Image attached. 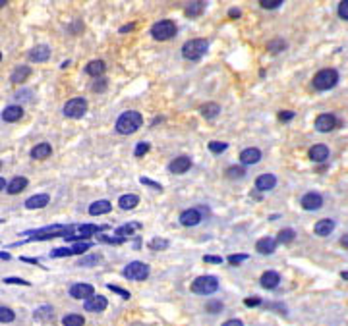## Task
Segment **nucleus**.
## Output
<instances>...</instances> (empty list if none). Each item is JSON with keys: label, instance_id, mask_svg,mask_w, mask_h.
Wrapping results in <instances>:
<instances>
[{"label": "nucleus", "instance_id": "864d4df0", "mask_svg": "<svg viewBox=\"0 0 348 326\" xmlns=\"http://www.w3.org/2000/svg\"><path fill=\"white\" fill-rule=\"evenodd\" d=\"M279 118L282 120V122H290V120L294 118V112H292V110H282V112L279 114Z\"/></svg>", "mask_w": 348, "mask_h": 326}, {"label": "nucleus", "instance_id": "a211bd4d", "mask_svg": "<svg viewBox=\"0 0 348 326\" xmlns=\"http://www.w3.org/2000/svg\"><path fill=\"white\" fill-rule=\"evenodd\" d=\"M277 243L279 241L273 240V238H261L255 243V251L261 253V255H271V253H275V249H277Z\"/></svg>", "mask_w": 348, "mask_h": 326}, {"label": "nucleus", "instance_id": "bb28decb", "mask_svg": "<svg viewBox=\"0 0 348 326\" xmlns=\"http://www.w3.org/2000/svg\"><path fill=\"white\" fill-rule=\"evenodd\" d=\"M105 70H106V64L103 60H91L85 66V74H89V76L93 77H99L105 74Z\"/></svg>", "mask_w": 348, "mask_h": 326}, {"label": "nucleus", "instance_id": "de8ad7c7", "mask_svg": "<svg viewBox=\"0 0 348 326\" xmlns=\"http://www.w3.org/2000/svg\"><path fill=\"white\" fill-rule=\"evenodd\" d=\"M99 260V255H91V257H85V259H79L77 267H89V265H95Z\"/></svg>", "mask_w": 348, "mask_h": 326}, {"label": "nucleus", "instance_id": "49530a36", "mask_svg": "<svg viewBox=\"0 0 348 326\" xmlns=\"http://www.w3.org/2000/svg\"><path fill=\"white\" fill-rule=\"evenodd\" d=\"M139 183H143V185H149V187H153L157 191H163V185L161 183L153 182V180H149V178H139Z\"/></svg>", "mask_w": 348, "mask_h": 326}, {"label": "nucleus", "instance_id": "f03ea898", "mask_svg": "<svg viewBox=\"0 0 348 326\" xmlns=\"http://www.w3.org/2000/svg\"><path fill=\"white\" fill-rule=\"evenodd\" d=\"M311 83L317 91H329L338 83V72L333 70V68H325V70H321L313 76Z\"/></svg>", "mask_w": 348, "mask_h": 326}, {"label": "nucleus", "instance_id": "f8f14e48", "mask_svg": "<svg viewBox=\"0 0 348 326\" xmlns=\"http://www.w3.org/2000/svg\"><path fill=\"white\" fill-rule=\"evenodd\" d=\"M106 305H108V301H106V298H103V296H93V298H89L83 303V307H85V311H89V313H101V311H105Z\"/></svg>", "mask_w": 348, "mask_h": 326}, {"label": "nucleus", "instance_id": "8fccbe9b", "mask_svg": "<svg viewBox=\"0 0 348 326\" xmlns=\"http://www.w3.org/2000/svg\"><path fill=\"white\" fill-rule=\"evenodd\" d=\"M338 16L348 21V0H342V2L338 4Z\"/></svg>", "mask_w": 348, "mask_h": 326}, {"label": "nucleus", "instance_id": "37998d69", "mask_svg": "<svg viewBox=\"0 0 348 326\" xmlns=\"http://www.w3.org/2000/svg\"><path fill=\"white\" fill-rule=\"evenodd\" d=\"M259 4H261V8H265V10H275L282 4V0H259Z\"/></svg>", "mask_w": 348, "mask_h": 326}, {"label": "nucleus", "instance_id": "2eb2a0df", "mask_svg": "<svg viewBox=\"0 0 348 326\" xmlns=\"http://www.w3.org/2000/svg\"><path fill=\"white\" fill-rule=\"evenodd\" d=\"M261 160V151L255 149V147H250V149H244L240 153V162L246 164V166H251V164H257Z\"/></svg>", "mask_w": 348, "mask_h": 326}, {"label": "nucleus", "instance_id": "412c9836", "mask_svg": "<svg viewBox=\"0 0 348 326\" xmlns=\"http://www.w3.org/2000/svg\"><path fill=\"white\" fill-rule=\"evenodd\" d=\"M48 203H50V197H48L47 193H39V195L29 197L27 201H25V207H27L29 211H33V209H43V207H47Z\"/></svg>", "mask_w": 348, "mask_h": 326}, {"label": "nucleus", "instance_id": "9b49d317", "mask_svg": "<svg viewBox=\"0 0 348 326\" xmlns=\"http://www.w3.org/2000/svg\"><path fill=\"white\" fill-rule=\"evenodd\" d=\"M201 222V212L199 209H188L180 214V224L186 226V228H192V226H197Z\"/></svg>", "mask_w": 348, "mask_h": 326}, {"label": "nucleus", "instance_id": "9d476101", "mask_svg": "<svg viewBox=\"0 0 348 326\" xmlns=\"http://www.w3.org/2000/svg\"><path fill=\"white\" fill-rule=\"evenodd\" d=\"M337 127V118L333 114H319L317 120H315V129L321 132V134H327V132H333Z\"/></svg>", "mask_w": 348, "mask_h": 326}, {"label": "nucleus", "instance_id": "c85d7f7f", "mask_svg": "<svg viewBox=\"0 0 348 326\" xmlns=\"http://www.w3.org/2000/svg\"><path fill=\"white\" fill-rule=\"evenodd\" d=\"M27 187V180L23 178V176H18V178H14L12 182L8 183V187H6V191L10 193V195H16V193L23 191Z\"/></svg>", "mask_w": 348, "mask_h": 326}, {"label": "nucleus", "instance_id": "a18cd8bd", "mask_svg": "<svg viewBox=\"0 0 348 326\" xmlns=\"http://www.w3.org/2000/svg\"><path fill=\"white\" fill-rule=\"evenodd\" d=\"M97 240L103 241V243H124V238H110V236H105V234H101V236H97Z\"/></svg>", "mask_w": 348, "mask_h": 326}, {"label": "nucleus", "instance_id": "69168bd1", "mask_svg": "<svg viewBox=\"0 0 348 326\" xmlns=\"http://www.w3.org/2000/svg\"><path fill=\"white\" fill-rule=\"evenodd\" d=\"M340 278L348 280V270H342V272H340Z\"/></svg>", "mask_w": 348, "mask_h": 326}, {"label": "nucleus", "instance_id": "13d9d810", "mask_svg": "<svg viewBox=\"0 0 348 326\" xmlns=\"http://www.w3.org/2000/svg\"><path fill=\"white\" fill-rule=\"evenodd\" d=\"M240 14H242V12L238 8H230V10H228V18H240Z\"/></svg>", "mask_w": 348, "mask_h": 326}, {"label": "nucleus", "instance_id": "4be33fe9", "mask_svg": "<svg viewBox=\"0 0 348 326\" xmlns=\"http://www.w3.org/2000/svg\"><path fill=\"white\" fill-rule=\"evenodd\" d=\"M308 154L313 162H325L329 158V149L325 145H313Z\"/></svg>", "mask_w": 348, "mask_h": 326}, {"label": "nucleus", "instance_id": "6e6552de", "mask_svg": "<svg viewBox=\"0 0 348 326\" xmlns=\"http://www.w3.org/2000/svg\"><path fill=\"white\" fill-rule=\"evenodd\" d=\"M300 205L304 211H319L323 207V197L315 191H309L300 199Z\"/></svg>", "mask_w": 348, "mask_h": 326}, {"label": "nucleus", "instance_id": "0e129e2a", "mask_svg": "<svg viewBox=\"0 0 348 326\" xmlns=\"http://www.w3.org/2000/svg\"><path fill=\"white\" fill-rule=\"evenodd\" d=\"M0 259H2V260H8L10 259V253H4V251H2V253H0Z\"/></svg>", "mask_w": 348, "mask_h": 326}, {"label": "nucleus", "instance_id": "052dcab7", "mask_svg": "<svg viewBox=\"0 0 348 326\" xmlns=\"http://www.w3.org/2000/svg\"><path fill=\"white\" fill-rule=\"evenodd\" d=\"M340 245H342L344 249H348V234H346V236H342V238H340Z\"/></svg>", "mask_w": 348, "mask_h": 326}, {"label": "nucleus", "instance_id": "72a5a7b5", "mask_svg": "<svg viewBox=\"0 0 348 326\" xmlns=\"http://www.w3.org/2000/svg\"><path fill=\"white\" fill-rule=\"evenodd\" d=\"M294 238H296V232L292 230V228H284V230L279 232L277 241L279 243H290V241H294Z\"/></svg>", "mask_w": 348, "mask_h": 326}, {"label": "nucleus", "instance_id": "f257e3e1", "mask_svg": "<svg viewBox=\"0 0 348 326\" xmlns=\"http://www.w3.org/2000/svg\"><path fill=\"white\" fill-rule=\"evenodd\" d=\"M141 124H143V116H141V112H137V110H128V112H124V114L116 120V132L122 135L135 134V132L141 127Z\"/></svg>", "mask_w": 348, "mask_h": 326}, {"label": "nucleus", "instance_id": "c9c22d12", "mask_svg": "<svg viewBox=\"0 0 348 326\" xmlns=\"http://www.w3.org/2000/svg\"><path fill=\"white\" fill-rule=\"evenodd\" d=\"M170 243H168V240H163V238H155V240L149 241V249L153 251H163L166 249Z\"/></svg>", "mask_w": 348, "mask_h": 326}, {"label": "nucleus", "instance_id": "680f3d73", "mask_svg": "<svg viewBox=\"0 0 348 326\" xmlns=\"http://www.w3.org/2000/svg\"><path fill=\"white\" fill-rule=\"evenodd\" d=\"M134 29V23H130V25H124V27H120V33H126V31H132Z\"/></svg>", "mask_w": 348, "mask_h": 326}, {"label": "nucleus", "instance_id": "3c124183", "mask_svg": "<svg viewBox=\"0 0 348 326\" xmlns=\"http://www.w3.org/2000/svg\"><path fill=\"white\" fill-rule=\"evenodd\" d=\"M248 259V255H230V257H228V263H230V265H234V267H236V265H240L242 260H246Z\"/></svg>", "mask_w": 348, "mask_h": 326}, {"label": "nucleus", "instance_id": "5701e85b", "mask_svg": "<svg viewBox=\"0 0 348 326\" xmlns=\"http://www.w3.org/2000/svg\"><path fill=\"white\" fill-rule=\"evenodd\" d=\"M335 230V220H331V218H323V220H317L315 222V226H313V232L321 236V238H325L329 236L331 232Z\"/></svg>", "mask_w": 348, "mask_h": 326}, {"label": "nucleus", "instance_id": "7c9ffc66", "mask_svg": "<svg viewBox=\"0 0 348 326\" xmlns=\"http://www.w3.org/2000/svg\"><path fill=\"white\" fill-rule=\"evenodd\" d=\"M52 307L50 305H43V307H39L35 313H33V318L35 320H41V322H47V320H50L52 318Z\"/></svg>", "mask_w": 348, "mask_h": 326}, {"label": "nucleus", "instance_id": "0eeeda50", "mask_svg": "<svg viewBox=\"0 0 348 326\" xmlns=\"http://www.w3.org/2000/svg\"><path fill=\"white\" fill-rule=\"evenodd\" d=\"M87 112V101L81 99V96H76V99H70L66 105H64V116L66 118H81V116Z\"/></svg>", "mask_w": 348, "mask_h": 326}, {"label": "nucleus", "instance_id": "a878e982", "mask_svg": "<svg viewBox=\"0 0 348 326\" xmlns=\"http://www.w3.org/2000/svg\"><path fill=\"white\" fill-rule=\"evenodd\" d=\"M29 76H31V68L18 66L12 74H10V81H12V83H23Z\"/></svg>", "mask_w": 348, "mask_h": 326}, {"label": "nucleus", "instance_id": "393cba45", "mask_svg": "<svg viewBox=\"0 0 348 326\" xmlns=\"http://www.w3.org/2000/svg\"><path fill=\"white\" fill-rule=\"evenodd\" d=\"M139 205V197L134 195V193H128V195H122L120 199H118V207L122 209V211H132Z\"/></svg>", "mask_w": 348, "mask_h": 326}, {"label": "nucleus", "instance_id": "423d86ee", "mask_svg": "<svg viewBox=\"0 0 348 326\" xmlns=\"http://www.w3.org/2000/svg\"><path fill=\"white\" fill-rule=\"evenodd\" d=\"M122 274H124V278L139 282V280H145L149 276V265H145L141 260H132V263L126 265V269L122 270Z\"/></svg>", "mask_w": 348, "mask_h": 326}, {"label": "nucleus", "instance_id": "5fc2aeb1", "mask_svg": "<svg viewBox=\"0 0 348 326\" xmlns=\"http://www.w3.org/2000/svg\"><path fill=\"white\" fill-rule=\"evenodd\" d=\"M2 282H4V284H21V286H29V282H25V280H21V278H4Z\"/></svg>", "mask_w": 348, "mask_h": 326}, {"label": "nucleus", "instance_id": "603ef678", "mask_svg": "<svg viewBox=\"0 0 348 326\" xmlns=\"http://www.w3.org/2000/svg\"><path fill=\"white\" fill-rule=\"evenodd\" d=\"M244 305H246V307H257V305H261V299L259 298H248V299H244Z\"/></svg>", "mask_w": 348, "mask_h": 326}, {"label": "nucleus", "instance_id": "ea45409f", "mask_svg": "<svg viewBox=\"0 0 348 326\" xmlns=\"http://www.w3.org/2000/svg\"><path fill=\"white\" fill-rule=\"evenodd\" d=\"M70 255H74V251L68 249V247H58V249L50 251V257H54V259H60V257H70Z\"/></svg>", "mask_w": 348, "mask_h": 326}, {"label": "nucleus", "instance_id": "4c0bfd02", "mask_svg": "<svg viewBox=\"0 0 348 326\" xmlns=\"http://www.w3.org/2000/svg\"><path fill=\"white\" fill-rule=\"evenodd\" d=\"M207 147H209V151H211V153H215V154H221V153H224V151L228 149V145L222 143V141H211V143L207 145Z\"/></svg>", "mask_w": 348, "mask_h": 326}, {"label": "nucleus", "instance_id": "f704fd0d", "mask_svg": "<svg viewBox=\"0 0 348 326\" xmlns=\"http://www.w3.org/2000/svg\"><path fill=\"white\" fill-rule=\"evenodd\" d=\"M284 48H286V43H284L282 39H275V41H269V43H267V50L275 52V54H277V52H282Z\"/></svg>", "mask_w": 348, "mask_h": 326}, {"label": "nucleus", "instance_id": "ddd939ff", "mask_svg": "<svg viewBox=\"0 0 348 326\" xmlns=\"http://www.w3.org/2000/svg\"><path fill=\"white\" fill-rule=\"evenodd\" d=\"M192 168V158L190 156H178L168 164V170L172 174H184Z\"/></svg>", "mask_w": 348, "mask_h": 326}, {"label": "nucleus", "instance_id": "6ab92c4d", "mask_svg": "<svg viewBox=\"0 0 348 326\" xmlns=\"http://www.w3.org/2000/svg\"><path fill=\"white\" fill-rule=\"evenodd\" d=\"M21 116H23V108L19 105H10L2 110V120L4 122H18Z\"/></svg>", "mask_w": 348, "mask_h": 326}, {"label": "nucleus", "instance_id": "473e14b6", "mask_svg": "<svg viewBox=\"0 0 348 326\" xmlns=\"http://www.w3.org/2000/svg\"><path fill=\"white\" fill-rule=\"evenodd\" d=\"M62 324L64 326H83L85 324V318L81 315H66L62 318Z\"/></svg>", "mask_w": 348, "mask_h": 326}, {"label": "nucleus", "instance_id": "20e7f679", "mask_svg": "<svg viewBox=\"0 0 348 326\" xmlns=\"http://www.w3.org/2000/svg\"><path fill=\"white\" fill-rule=\"evenodd\" d=\"M217 289H219V280H217V276H211V274L199 276V278H195L192 282V291L197 294V296H211Z\"/></svg>", "mask_w": 348, "mask_h": 326}, {"label": "nucleus", "instance_id": "1a4fd4ad", "mask_svg": "<svg viewBox=\"0 0 348 326\" xmlns=\"http://www.w3.org/2000/svg\"><path fill=\"white\" fill-rule=\"evenodd\" d=\"M95 296V288L91 286V284H74L72 288H70V298H74V299H89V298H93Z\"/></svg>", "mask_w": 348, "mask_h": 326}, {"label": "nucleus", "instance_id": "a19ab883", "mask_svg": "<svg viewBox=\"0 0 348 326\" xmlns=\"http://www.w3.org/2000/svg\"><path fill=\"white\" fill-rule=\"evenodd\" d=\"M89 249H91V243H89V241H81V243H76V245L72 247L74 255H83V253Z\"/></svg>", "mask_w": 348, "mask_h": 326}, {"label": "nucleus", "instance_id": "2f4dec72", "mask_svg": "<svg viewBox=\"0 0 348 326\" xmlns=\"http://www.w3.org/2000/svg\"><path fill=\"white\" fill-rule=\"evenodd\" d=\"M203 10H205V2H201V0L190 2V6L186 8V16H188V18H197Z\"/></svg>", "mask_w": 348, "mask_h": 326}, {"label": "nucleus", "instance_id": "c03bdc74", "mask_svg": "<svg viewBox=\"0 0 348 326\" xmlns=\"http://www.w3.org/2000/svg\"><path fill=\"white\" fill-rule=\"evenodd\" d=\"M149 153V143H145V141H141V143H137V147H135L134 154L137 156V158H141L143 154Z\"/></svg>", "mask_w": 348, "mask_h": 326}, {"label": "nucleus", "instance_id": "b1692460", "mask_svg": "<svg viewBox=\"0 0 348 326\" xmlns=\"http://www.w3.org/2000/svg\"><path fill=\"white\" fill-rule=\"evenodd\" d=\"M50 154H52V147H50V143H39L31 149V158H35V160L48 158Z\"/></svg>", "mask_w": 348, "mask_h": 326}, {"label": "nucleus", "instance_id": "09e8293b", "mask_svg": "<svg viewBox=\"0 0 348 326\" xmlns=\"http://www.w3.org/2000/svg\"><path fill=\"white\" fill-rule=\"evenodd\" d=\"M106 288L110 289V291H114V294H118V296H122L124 299H130V298H132V296H130V291H126V289L118 288V286H112V284H108Z\"/></svg>", "mask_w": 348, "mask_h": 326}, {"label": "nucleus", "instance_id": "58836bf2", "mask_svg": "<svg viewBox=\"0 0 348 326\" xmlns=\"http://www.w3.org/2000/svg\"><path fill=\"white\" fill-rule=\"evenodd\" d=\"M244 168H240V166H230L228 170H226V176L230 178V180H240V178H244Z\"/></svg>", "mask_w": 348, "mask_h": 326}, {"label": "nucleus", "instance_id": "79ce46f5", "mask_svg": "<svg viewBox=\"0 0 348 326\" xmlns=\"http://www.w3.org/2000/svg\"><path fill=\"white\" fill-rule=\"evenodd\" d=\"M205 311H207V313H213V315H215V313H221L222 303L221 301H209V303L205 305Z\"/></svg>", "mask_w": 348, "mask_h": 326}, {"label": "nucleus", "instance_id": "6e6d98bb", "mask_svg": "<svg viewBox=\"0 0 348 326\" xmlns=\"http://www.w3.org/2000/svg\"><path fill=\"white\" fill-rule=\"evenodd\" d=\"M203 260H205V263H211V265H221L222 257H213V255H205V257H203Z\"/></svg>", "mask_w": 348, "mask_h": 326}, {"label": "nucleus", "instance_id": "7ed1b4c3", "mask_svg": "<svg viewBox=\"0 0 348 326\" xmlns=\"http://www.w3.org/2000/svg\"><path fill=\"white\" fill-rule=\"evenodd\" d=\"M207 48H209V43L205 41V39H192V41H188V43H184L182 47V56L186 60H199V58L205 56V52H207Z\"/></svg>", "mask_w": 348, "mask_h": 326}, {"label": "nucleus", "instance_id": "dca6fc26", "mask_svg": "<svg viewBox=\"0 0 348 326\" xmlns=\"http://www.w3.org/2000/svg\"><path fill=\"white\" fill-rule=\"evenodd\" d=\"M275 185H277V178L273 174H261L255 180V189H259V191H271Z\"/></svg>", "mask_w": 348, "mask_h": 326}, {"label": "nucleus", "instance_id": "cd10ccee", "mask_svg": "<svg viewBox=\"0 0 348 326\" xmlns=\"http://www.w3.org/2000/svg\"><path fill=\"white\" fill-rule=\"evenodd\" d=\"M199 112L205 120H213V118H217V116L221 114V106L217 105V103H207V105H203L199 108Z\"/></svg>", "mask_w": 348, "mask_h": 326}, {"label": "nucleus", "instance_id": "4d7b16f0", "mask_svg": "<svg viewBox=\"0 0 348 326\" xmlns=\"http://www.w3.org/2000/svg\"><path fill=\"white\" fill-rule=\"evenodd\" d=\"M222 326H244V322L242 320H238V318H230V320H226Z\"/></svg>", "mask_w": 348, "mask_h": 326}, {"label": "nucleus", "instance_id": "e2e57ef3", "mask_svg": "<svg viewBox=\"0 0 348 326\" xmlns=\"http://www.w3.org/2000/svg\"><path fill=\"white\" fill-rule=\"evenodd\" d=\"M21 260H25V263H31V265H39V260H37V259H27V257H23Z\"/></svg>", "mask_w": 348, "mask_h": 326}, {"label": "nucleus", "instance_id": "bf43d9fd", "mask_svg": "<svg viewBox=\"0 0 348 326\" xmlns=\"http://www.w3.org/2000/svg\"><path fill=\"white\" fill-rule=\"evenodd\" d=\"M105 85H106V81L105 79H101V83H99V85H93V91H103Z\"/></svg>", "mask_w": 348, "mask_h": 326}, {"label": "nucleus", "instance_id": "4468645a", "mask_svg": "<svg viewBox=\"0 0 348 326\" xmlns=\"http://www.w3.org/2000/svg\"><path fill=\"white\" fill-rule=\"evenodd\" d=\"M27 56L31 62H47L48 58H50V47H47V45H39V47L29 50Z\"/></svg>", "mask_w": 348, "mask_h": 326}, {"label": "nucleus", "instance_id": "39448f33", "mask_svg": "<svg viewBox=\"0 0 348 326\" xmlns=\"http://www.w3.org/2000/svg\"><path fill=\"white\" fill-rule=\"evenodd\" d=\"M176 35V23L172 19H161L151 25V37L155 41H168Z\"/></svg>", "mask_w": 348, "mask_h": 326}, {"label": "nucleus", "instance_id": "f3484780", "mask_svg": "<svg viewBox=\"0 0 348 326\" xmlns=\"http://www.w3.org/2000/svg\"><path fill=\"white\" fill-rule=\"evenodd\" d=\"M110 211H112V205H110V201H106V199H101V201H95L89 205V214H91V216L108 214Z\"/></svg>", "mask_w": 348, "mask_h": 326}, {"label": "nucleus", "instance_id": "aec40b11", "mask_svg": "<svg viewBox=\"0 0 348 326\" xmlns=\"http://www.w3.org/2000/svg\"><path fill=\"white\" fill-rule=\"evenodd\" d=\"M259 282L265 289H275L280 282L279 272H275V270H267V272H263V276H261Z\"/></svg>", "mask_w": 348, "mask_h": 326}, {"label": "nucleus", "instance_id": "e433bc0d", "mask_svg": "<svg viewBox=\"0 0 348 326\" xmlns=\"http://www.w3.org/2000/svg\"><path fill=\"white\" fill-rule=\"evenodd\" d=\"M16 318V315H14V311L8 307H0V322L2 324H8V322H12Z\"/></svg>", "mask_w": 348, "mask_h": 326}, {"label": "nucleus", "instance_id": "c756f323", "mask_svg": "<svg viewBox=\"0 0 348 326\" xmlns=\"http://www.w3.org/2000/svg\"><path fill=\"white\" fill-rule=\"evenodd\" d=\"M134 230H141V224H139V222H130V224H124V226L116 228V236L126 240L128 236H132V232Z\"/></svg>", "mask_w": 348, "mask_h": 326}]
</instances>
